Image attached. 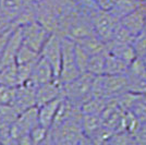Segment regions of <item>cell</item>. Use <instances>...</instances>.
<instances>
[{"mask_svg":"<svg viewBox=\"0 0 146 145\" xmlns=\"http://www.w3.org/2000/svg\"><path fill=\"white\" fill-rule=\"evenodd\" d=\"M82 110L76 111L72 117L62 122L60 126L49 129L46 143L54 144H87L92 143L82 128Z\"/></svg>","mask_w":146,"mask_h":145,"instance_id":"1","label":"cell"},{"mask_svg":"<svg viewBox=\"0 0 146 145\" xmlns=\"http://www.w3.org/2000/svg\"><path fill=\"white\" fill-rule=\"evenodd\" d=\"M95 76L90 72L81 73L71 82L62 85V95L75 105L82 106L85 100L92 97V86Z\"/></svg>","mask_w":146,"mask_h":145,"instance_id":"2","label":"cell"},{"mask_svg":"<svg viewBox=\"0 0 146 145\" xmlns=\"http://www.w3.org/2000/svg\"><path fill=\"white\" fill-rule=\"evenodd\" d=\"M62 39V59L59 82L61 85L71 82L78 78L81 72L75 59V42L66 36H61Z\"/></svg>","mask_w":146,"mask_h":145,"instance_id":"3","label":"cell"},{"mask_svg":"<svg viewBox=\"0 0 146 145\" xmlns=\"http://www.w3.org/2000/svg\"><path fill=\"white\" fill-rule=\"evenodd\" d=\"M91 19L96 35L106 44L111 42L115 31L119 24V20L109 10L103 9L95 11L91 15Z\"/></svg>","mask_w":146,"mask_h":145,"instance_id":"4","label":"cell"},{"mask_svg":"<svg viewBox=\"0 0 146 145\" xmlns=\"http://www.w3.org/2000/svg\"><path fill=\"white\" fill-rule=\"evenodd\" d=\"M20 27L23 33V43L39 54L50 35L54 33L37 20Z\"/></svg>","mask_w":146,"mask_h":145,"instance_id":"5","label":"cell"},{"mask_svg":"<svg viewBox=\"0 0 146 145\" xmlns=\"http://www.w3.org/2000/svg\"><path fill=\"white\" fill-rule=\"evenodd\" d=\"M40 56L51 65L56 80L59 82L61 71V59H62V39L58 33H52L40 51ZM60 83V82H59Z\"/></svg>","mask_w":146,"mask_h":145,"instance_id":"6","label":"cell"},{"mask_svg":"<svg viewBox=\"0 0 146 145\" xmlns=\"http://www.w3.org/2000/svg\"><path fill=\"white\" fill-rule=\"evenodd\" d=\"M37 124H39L37 106L26 109L23 112L19 114L17 120L11 124V135H12L13 143L17 144V141L21 135L30 133Z\"/></svg>","mask_w":146,"mask_h":145,"instance_id":"7","label":"cell"},{"mask_svg":"<svg viewBox=\"0 0 146 145\" xmlns=\"http://www.w3.org/2000/svg\"><path fill=\"white\" fill-rule=\"evenodd\" d=\"M127 75L129 79V91L145 94L146 93V65L141 57H136L128 67Z\"/></svg>","mask_w":146,"mask_h":145,"instance_id":"8","label":"cell"},{"mask_svg":"<svg viewBox=\"0 0 146 145\" xmlns=\"http://www.w3.org/2000/svg\"><path fill=\"white\" fill-rule=\"evenodd\" d=\"M36 88L37 86L33 84L31 81H27L26 83L19 85L17 87V95L13 107L19 114L23 112L26 109L37 106Z\"/></svg>","mask_w":146,"mask_h":145,"instance_id":"9","label":"cell"},{"mask_svg":"<svg viewBox=\"0 0 146 145\" xmlns=\"http://www.w3.org/2000/svg\"><path fill=\"white\" fill-rule=\"evenodd\" d=\"M22 44H23L22 29L20 26L14 27L11 35L9 36V39H8L6 46H5V49L2 51L1 58H0V67L15 62L17 55H18L19 49L21 48Z\"/></svg>","mask_w":146,"mask_h":145,"instance_id":"10","label":"cell"},{"mask_svg":"<svg viewBox=\"0 0 146 145\" xmlns=\"http://www.w3.org/2000/svg\"><path fill=\"white\" fill-rule=\"evenodd\" d=\"M30 81L36 86L48 83V82H52V81L58 82L56 80L55 72H54V69H52L51 65L42 56L39 57V59L35 65V68L33 70Z\"/></svg>","mask_w":146,"mask_h":145,"instance_id":"11","label":"cell"},{"mask_svg":"<svg viewBox=\"0 0 146 145\" xmlns=\"http://www.w3.org/2000/svg\"><path fill=\"white\" fill-rule=\"evenodd\" d=\"M119 22L133 36L140 34L141 32L145 30V11H144V8L141 6L136 10H134L131 13L127 14L125 17H123Z\"/></svg>","mask_w":146,"mask_h":145,"instance_id":"12","label":"cell"},{"mask_svg":"<svg viewBox=\"0 0 146 145\" xmlns=\"http://www.w3.org/2000/svg\"><path fill=\"white\" fill-rule=\"evenodd\" d=\"M27 2L29 0H1L0 18L10 24H13V22L24 10Z\"/></svg>","mask_w":146,"mask_h":145,"instance_id":"13","label":"cell"},{"mask_svg":"<svg viewBox=\"0 0 146 145\" xmlns=\"http://www.w3.org/2000/svg\"><path fill=\"white\" fill-rule=\"evenodd\" d=\"M60 96H62V85L59 82L52 81L39 85L36 88L37 107L51 102Z\"/></svg>","mask_w":146,"mask_h":145,"instance_id":"14","label":"cell"},{"mask_svg":"<svg viewBox=\"0 0 146 145\" xmlns=\"http://www.w3.org/2000/svg\"><path fill=\"white\" fill-rule=\"evenodd\" d=\"M63 96H60L56 98L51 102L44 104L42 106H38V118H39V123L43 124L44 127L50 129L54 120L57 115L58 108L60 106L61 99Z\"/></svg>","mask_w":146,"mask_h":145,"instance_id":"15","label":"cell"},{"mask_svg":"<svg viewBox=\"0 0 146 145\" xmlns=\"http://www.w3.org/2000/svg\"><path fill=\"white\" fill-rule=\"evenodd\" d=\"M107 50L113 54L115 56L119 57L120 59L130 65L132 61L137 57V54L134 49L132 44H107Z\"/></svg>","mask_w":146,"mask_h":145,"instance_id":"16","label":"cell"},{"mask_svg":"<svg viewBox=\"0 0 146 145\" xmlns=\"http://www.w3.org/2000/svg\"><path fill=\"white\" fill-rule=\"evenodd\" d=\"M140 7L141 5L137 0H116L109 11L120 21L123 17H125L127 14L136 10Z\"/></svg>","mask_w":146,"mask_h":145,"instance_id":"17","label":"cell"},{"mask_svg":"<svg viewBox=\"0 0 146 145\" xmlns=\"http://www.w3.org/2000/svg\"><path fill=\"white\" fill-rule=\"evenodd\" d=\"M129 65L111 53H107L106 57V67H105V74H125L128 71Z\"/></svg>","mask_w":146,"mask_h":145,"instance_id":"18","label":"cell"},{"mask_svg":"<svg viewBox=\"0 0 146 145\" xmlns=\"http://www.w3.org/2000/svg\"><path fill=\"white\" fill-rule=\"evenodd\" d=\"M0 84L9 85L17 87L19 86V75L17 62L0 67Z\"/></svg>","mask_w":146,"mask_h":145,"instance_id":"19","label":"cell"},{"mask_svg":"<svg viewBox=\"0 0 146 145\" xmlns=\"http://www.w3.org/2000/svg\"><path fill=\"white\" fill-rule=\"evenodd\" d=\"M104 126V120L99 115H86L82 116V128L85 135L91 140L93 135ZM92 142V141H91Z\"/></svg>","mask_w":146,"mask_h":145,"instance_id":"20","label":"cell"},{"mask_svg":"<svg viewBox=\"0 0 146 145\" xmlns=\"http://www.w3.org/2000/svg\"><path fill=\"white\" fill-rule=\"evenodd\" d=\"M75 43L80 44L90 55H95L99 54V53H104V51H108L107 50V44L103 42L96 34L92 35V36L85 37L83 39H80V41Z\"/></svg>","mask_w":146,"mask_h":145,"instance_id":"21","label":"cell"},{"mask_svg":"<svg viewBox=\"0 0 146 145\" xmlns=\"http://www.w3.org/2000/svg\"><path fill=\"white\" fill-rule=\"evenodd\" d=\"M109 98H100V97H90L81 106L82 114L86 115H99L102 116L104 109L107 105Z\"/></svg>","mask_w":146,"mask_h":145,"instance_id":"22","label":"cell"},{"mask_svg":"<svg viewBox=\"0 0 146 145\" xmlns=\"http://www.w3.org/2000/svg\"><path fill=\"white\" fill-rule=\"evenodd\" d=\"M108 51H104L99 54L91 55V58L87 66V72L94 75H103L105 74V67H106V57Z\"/></svg>","mask_w":146,"mask_h":145,"instance_id":"23","label":"cell"},{"mask_svg":"<svg viewBox=\"0 0 146 145\" xmlns=\"http://www.w3.org/2000/svg\"><path fill=\"white\" fill-rule=\"evenodd\" d=\"M39 57H40L39 53H37L36 50L32 49L31 47H29L27 45H25L24 43H23L21 48L19 49L15 62H17V65L27 63V62H32V61H36Z\"/></svg>","mask_w":146,"mask_h":145,"instance_id":"24","label":"cell"},{"mask_svg":"<svg viewBox=\"0 0 146 145\" xmlns=\"http://www.w3.org/2000/svg\"><path fill=\"white\" fill-rule=\"evenodd\" d=\"M17 87L0 84V105L13 106L17 95Z\"/></svg>","mask_w":146,"mask_h":145,"instance_id":"25","label":"cell"},{"mask_svg":"<svg viewBox=\"0 0 146 145\" xmlns=\"http://www.w3.org/2000/svg\"><path fill=\"white\" fill-rule=\"evenodd\" d=\"M91 58V55L86 51L80 44L75 43V59L76 63L79 67V70L81 73L87 72V66H88V61Z\"/></svg>","mask_w":146,"mask_h":145,"instance_id":"26","label":"cell"},{"mask_svg":"<svg viewBox=\"0 0 146 145\" xmlns=\"http://www.w3.org/2000/svg\"><path fill=\"white\" fill-rule=\"evenodd\" d=\"M133 38V35L124 26H122L119 22V24H118L116 31H115L113 37H112L111 42L109 43H112V44H132Z\"/></svg>","mask_w":146,"mask_h":145,"instance_id":"27","label":"cell"},{"mask_svg":"<svg viewBox=\"0 0 146 145\" xmlns=\"http://www.w3.org/2000/svg\"><path fill=\"white\" fill-rule=\"evenodd\" d=\"M113 133H115L113 130H111L109 127L104 124L103 127L93 135V138L91 139L92 143H95V144H109Z\"/></svg>","mask_w":146,"mask_h":145,"instance_id":"28","label":"cell"},{"mask_svg":"<svg viewBox=\"0 0 146 145\" xmlns=\"http://www.w3.org/2000/svg\"><path fill=\"white\" fill-rule=\"evenodd\" d=\"M49 129L44 127L43 124H37L30 132V135L32 138V142L33 144H43L46 143V141L48 139Z\"/></svg>","mask_w":146,"mask_h":145,"instance_id":"29","label":"cell"},{"mask_svg":"<svg viewBox=\"0 0 146 145\" xmlns=\"http://www.w3.org/2000/svg\"><path fill=\"white\" fill-rule=\"evenodd\" d=\"M109 144H119V145H128V144H135L134 136L131 133L127 131H120L115 132L112 138L110 140Z\"/></svg>","mask_w":146,"mask_h":145,"instance_id":"30","label":"cell"},{"mask_svg":"<svg viewBox=\"0 0 146 145\" xmlns=\"http://www.w3.org/2000/svg\"><path fill=\"white\" fill-rule=\"evenodd\" d=\"M132 45L139 57H143L146 54V30L134 36Z\"/></svg>","mask_w":146,"mask_h":145,"instance_id":"31","label":"cell"},{"mask_svg":"<svg viewBox=\"0 0 146 145\" xmlns=\"http://www.w3.org/2000/svg\"><path fill=\"white\" fill-rule=\"evenodd\" d=\"M130 111H132L134 115L137 117V119L143 122V121H146V103L143 99V94L141 98L136 102V104L133 106V108L131 109Z\"/></svg>","mask_w":146,"mask_h":145,"instance_id":"32","label":"cell"},{"mask_svg":"<svg viewBox=\"0 0 146 145\" xmlns=\"http://www.w3.org/2000/svg\"><path fill=\"white\" fill-rule=\"evenodd\" d=\"M135 144H146V121L141 122L137 131L134 133Z\"/></svg>","mask_w":146,"mask_h":145,"instance_id":"33","label":"cell"},{"mask_svg":"<svg viewBox=\"0 0 146 145\" xmlns=\"http://www.w3.org/2000/svg\"><path fill=\"white\" fill-rule=\"evenodd\" d=\"M100 9L103 10H110L116 0H94Z\"/></svg>","mask_w":146,"mask_h":145,"instance_id":"34","label":"cell"},{"mask_svg":"<svg viewBox=\"0 0 146 145\" xmlns=\"http://www.w3.org/2000/svg\"><path fill=\"white\" fill-rule=\"evenodd\" d=\"M141 6H146V0H137Z\"/></svg>","mask_w":146,"mask_h":145,"instance_id":"35","label":"cell"},{"mask_svg":"<svg viewBox=\"0 0 146 145\" xmlns=\"http://www.w3.org/2000/svg\"><path fill=\"white\" fill-rule=\"evenodd\" d=\"M30 1H32L33 3H39V2H43V1H45V0H30Z\"/></svg>","mask_w":146,"mask_h":145,"instance_id":"36","label":"cell"},{"mask_svg":"<svg viewBox=\"0 0 146 145\" xmlns=\"http://www.w3.org/2000/svg\"><path fill=\"white\" fill-rule=\"evenodd\" d=\"M144 8V11H145V30H146V6H142Z\"/></svg>","mask_w":146,"mask_h":145,"instance_id":"37","label":"cell"},{"mask_svg":"<svg viewBox=\"0 0 146 145\" xmlns=\"http://www.w3.org/2000/svg\"><path fill=\"white\" fill-rule=\"evenodd\" d=\"M141 58H142V59H143V60H144V62H145V65H146V54L144 55V56H143V57H141Z\"/></svg>","mask_w":146,"mask_h":145,"instance_id":"38","label":"cell"},{"mask_svg":"<svg viewBox=\"0 0 146 145\" xmlns=\"http://www.w3.org/2000/svg\"><path fill=\"white\" fill-rule=\"evenodd\" d=\"M0 144H2V141H1V135H0Z\"/></svg>","mask_w":146,"mask_h":145,"instance_id":"39","label":"cell"},{"mask_svg":"<svg viewBox=\"0 0 146 145\" xmlns=\"http://www.w3.org/2000/svg\"><path fill=\"white\" fill-rule=\"evenodd\" d=\"M0 3H1V0H0Z\"/></svg>","mask_w":146,"mask_h":145,"instance_id":"40","label":"cell"}]
</instances>
